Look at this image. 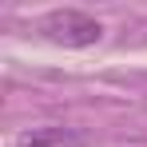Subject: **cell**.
<instances>
[{
  "instance_id": "1",
  "label": "cell",
  "mask_w": 147,
  "mask_h": 147,
  "mask_svg": "<svg viewBox=\"0 0 147 147\" xmlns=\"http://www.w3.org/2000/svg\"><path fill=\"white\" fill-rule=\"evenodd\" d=\"M40 36L52 44H64V48H92L103 40V24L80 8H56L40 20Z\"/></svg>"
},
{
  "instance_id": "2",
  "label": "cell",
  "mask_w": 147,
  "mask_h": 147,
  "mask_svg": "<svg viewBox=\"0 0 147 147\" xmlns=\"http://www.w3.org/2000/svg\"><path fill=\"white\" fill-rule=\"evenodd\" d=\"M16 147H80V135L72 127H32L16 135Z\"/></svg>"
}]
</instances>
